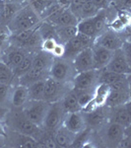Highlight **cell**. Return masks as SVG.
<instances>
[{"label":"cell","instance_id":"cell-1","mask_svg":"<svg viewBox=\"0 0 131 148\" xmlns=\"http://www.w3.org/2000/svg\"><path fill=\"white\" fill-rule=\"evenodd\" d=\"M5 126L8 130L33 136L38 141L42 140L44 135V131H46L42 127H40L29 121L23 114L22 110L19 111L15 109L14 111L8 112V114H6Z\"/></svg>","mask_w":131,"mask_h":148},{"label":"cell","instance_id":"cell-2","mask_svg":"<svg viewBox=\"0 0 131 148\" xmlns=\"http://www.w3.org/2000/svg\"><path fill=\"white\" fill-rule=\"evenodd\" d=\"M42 22V20L40 17V15L27 2L15 14V16L11 19L10 22L7 24V26L12 34H14V33H18L21 31L35 29L39 27Z\"/></svg>","mask_w":131,"mask_h":148},{"label":"cell","instance_id":"cell-3","mask_svg":"<svg viewBox=\"0 0 131 148\" xmlns=\"http://www.w3.org/2000/svg\"><path fill=\"white\" fill-rule=\"evenodd\" d=\"M76 70L72 60L66 58H54L50 68L48 70V76L61 83L71 84L73 78L76 75Z\"/></svg>","mask_w":131,"mask_h":148},{"label":"cell","instance_id":"cell-4","mask_svg":"<svg viewBox=\"0 0 131 148\" xmlns=\"http://www.w3.org/2000/svg\"><path fill=\"white\" fill-rule=\"evenodd\" d=\"M98 130L100 131L102 141L106 146L118 147L122 138L130 132V127H124L118 123L108 121Z\"/></svg>","mask_w":131,"mask_h":148},{"label":"cell","instance_id":"cell-5","mask_svg":"<svg viewBox=\"0 0 131 148\" xmlns=\"http://www.w3.org/2000/svg\"><path fill=\"white\" fill-rule=\"evenodd\" d=\"M49 104L50 103L44 100H29L22 108V112L29 121L35 125L42 127Z\"/></svg>","mask_w":131,"mask_h":148},{"label":"cell","instance_id":"cell-6","mask_svg":"<svg viewBox=\"0 0 131 148\" xmlns=\"http://www.w3.org/2000/svg\"><path fill=\"white\" fill-rule=\"evenodd\" d=\"M72 89V85L69 83H61L47 76L44 82V100L48 103L58 102L64 95Z\"/></svg>","mask_w":131,"mask_h":148},{"label":"cell","instance_id":"cell-7","mask_svg":"<svg viewBox=\"0 0 131 148\" xmlns=\"http://www.w3.org/2000/svg\"><path fill=\"white\" fill-rule=\"evenodd\" d=\"M99 75L100 70L97 69L76 73L71 82L72 89L75 91H94L99 83Z\"/></svg>","mask_w":131,"mask_h":148},{"label":"cell","instance_id":"cell-8","mask_svg":"<svg viewBox=\"0 0 131 148\" xmlns=\"http://www.w3.org/2000/svg\"><path fill=\"white\" fill-rule=\"evenodd\" d=\"M64 114H65V112L63 111L60 101L50 103L46 116H44L42 128L46 132H54L56 128H58L62 125Z\"/></svg>","mask_w":131,"mask_h":148},{"label":"cell","instance_id":"cell-9","mask_svg":"<svg viewBox=\"0 0 131 148\" xmlns=\"http://www.w3.org/2000/svg\"><path fill=\"white\" fill-rule=\"evenodd\" d=\"M94 42L95 39L78 32L74 38H72L66 44H64L65 52H64L63 58L72 60L78 52L83 51L84 49H87V47H91L94 45Z\"/></svg>","mask_w":131,"mask_h":148},{"label":"cell","instance_id":"cell-10","mask_svg":"<svg viewBox=\"0 0 131 148\" xmlns=\"http://www.w3.org/2000/svg\"><path fill=\"white\" fill-rule=\"evenodd\" d=\"M120 34L121 33L113 32L108 28L95 39L94 45H99V46L106 47L111 51L119 49L122 47L125 42V40L121 37Z\"/></svg>","mask_w":131,"mask_h":148},{"label":"cell","instance_id":"cell-11","mask_svg":"<svg viewBox=\"0 0 131 148\" xmlns=\"http://www.w3.org/2000/svg\"><path fill=\"white\" fill-rule=\"evenodd\" d=\"M83 116L88 130H99L108 121V107H98L92 112L83 113Z\"/></svg>","mask_w":131,"mask_h":148},{"label":"cell","instance_id":"cell-12","mask_svg":"<svg viewBox=\"0 0 131 148\" xmlns=\"http://www.w3.org/2000/svg\"><path fill=\"white\" fill-rule=\"evenodd\" d=\"M103 69L106 71H109V72L130 74V62L126 58L122 49H119L113 51L111 60Z\"/></svg>","mask_w":131,"mask_h":148},{"label":"cell","instance_id":"cell-13","mask_svg":"<svg viewBox=\"0 0 131 148\" xmlns=\"http://www.w3.org/2000/svg\"><path fill=\"white\" fill-rule=\"evenodd\" d=\"M27 52L28 51H25V49L8 45L6 47L2 49V52L0 53V59L3 62H5L14 71V69L22 62Z\"/></svg>","mask_w":131,"mask_h":148},{"label":"cell","instance_id":"cell-14","mask_svg":"<svg viewBox=\"0 0 131 148\" xmlns=\"http://www.w3.org/2000/svg\"><path fill=\"white\" fill-rule=\"evenodd\" d=\"M129 105L130 102L121 106L108 108V121L118 123L124 127H130L131 116Z\"/></svg>","mask_w":131,"mask_h":148},{"label":"cell","instance_id":"cell-15","mask_svg":"<svg viewBox=\"0 0 131 148\" xmlns=\"http://www.w3.org/2000/svg\"><path fill=\"white\" fill-rule=\"evenodd\" d=\"M62 125L65 126L68 130L72 131L75 134H79L87 128L84 116H83V113L81 111L73 112V113H66L64 114Z\"/></svg>","mask_w":131,"mask_h":148},{"label":"cell","instance_id":"cell-16","mask_svg":"<svg viewBox=\"0 0 131 148\" xmlns=\"http://www.w3.org/2000/svg\"><path fill=\"white\" fill-rule=\"evenodd\" d=\"M5 138H7L8 142L12 143V146L23 147V148L40 147V142L35 138L11 130H9V133L6 132Z\"/></svg>","mask_w":131,"mask_h":148},{"label":"cell","instance_id":"cell-17","mask_svg":"<svg viewBox=\"0 0 131 148\" xmlns=\"http://www.w3.org/2000/svg\"><path fill=\"white\" fill-rule=\"evenodd\" d=\"M73 65L76 72H83L94 69V62H93V53L91 47H87L83 51L78 52L72 59Z\"/></svg>","mask_w":131,"mask_h":148},{"label":"cell","instance_id":"cell-18","mask_svg":"<svg viewBox=\"0 0 131 148\" xmlns=\"http://www.w3.org/2000/svg\"><path fill=\"white\" fill-rule=\"evenodd\" d=\"M29 101L28 87L21 84L12 85L10 94V107L15 110H22Z\"/></svg>","mask_w":131,"mask_h":148},{"label":"cell","instance_id":"cell-19","mask_svg":"<svg viewBox=\"0 0 131 148\" xmlns=\"http://www.w3.org/2000/svg\"><path fill=\"white\" fill-rule=\"evenodd\" d=\"M93 53V62H94V69L101 70L106 67V65L111 60L113 51L103 47L99 45H93L91 47Z\"/></svg>","mask_w":131,"mask_h":148},{"label":"cell","instance_id":"cell-20","mask_svg":"<svg viewBox=\"0 0 131 148\" xmlns=\"http://www.w3.org/2000/svg\"><path fill=\"white\" fill-rule=\"evenodd\" d=\"M54 57L51 56V53L46 52L42 49L37 51H34L33 53V63L32 68L35 69L38 71L48 73V70L50 68L52 62H53Z\"/></svg>","mask_w":131,"mask_h":148},{"label":"cell","instance_id":"cell-21","mask_svg":"<svg viewBox=\"0 0 131 148\" xmlns=\"http://www.w3.org/2000/svg\"><path fill=\"white\" fill-rule=\"evenodd\" d=\"M77 134L68 130L65 126L61 125L53 132V139L56 147H70L73 146Z\"/></svg>","mask_w":131,"mask_h":148},{"label":"cell","instance_id":"cell-22","mask_svg":"<svg viewBox=\"0 0 131 148\" xmlns=\"http://www.w3.org/2000/svg\"><path fill=\"white\" fill-rule=\"evenodd\" d=\"M27 2H2L0 3V23L7 25L15 14Z\"/></svg>","mask_w":131,"mask_h":148},{"label":"cell","instance_id":"cell-23","mask_svg":"<svg viewBox=\"0 0 131 148\" xmlns=\"http://www.w3.org/2000/svg\"><path fill=\"white\" fill-rule=\"evenodd\" d=\"M130 102V91H119V90H111L106 97L104 106L108 108L121 106Z\"/></svg>","mask_w":131,"mask_h":148},{"label":"cell","instance_id":"cell-24","mask_svg":"<svg viewBox=\"0 0 131 148\" xmlns=\"http://www.w3.org/2000/svg\"><path fill=\"white\" fill-rule=\"evenodd\" d=\"M60 104L62 106L63 111L66 113H73V112H80L81 107L78 103L77 96L74 90L71 89L70 91H68L64 96L61 98Z\"/></svg>","mask_w":131,"mask_h":148},{"label":"cell","instance_id":"cell-25","mask_svg":"<svg viewBox=\"0 0 131 148\" xmlns=\"http://www.w3.org/2000/svg\"><path fill=\"white\" fill-rule=\"evenodd\" d=\"M47 76H48V73L42 72V71H38L34 68H31L28 72H26L22 76L17 78L15 84H21L28 87V86H30L31 84H33V83L37 82V81L40 79H46Z\"/></svg>","mask_w":131,"mask_h":148},{"label":"cell","instance_id":"cell-26","mask_svg":"<svg viewBox=\"0 0 131 148\" xmlns=\"http://www.w3.org/2000/svg\"><path fill=\"white\" fill-rule=\"evenodd\" d=\"M55 28L56 40L60 44H66L69 40L74 38L78 33L77 26H62Z\"/></svg>","mask_w":131,"mask_h":148},{"label":"cell","instance_id":"cell-27","mask_svg":"<svg viewBox=\"0 0 131 148\" xmlns=\"http://www.w3.org/2000/svg\"><path fill=\"white\" fill-rule=\"evenodd\" d=\"M79 19H78L72 11L68 7H64L62 12L58 18L56 19L55 23L53 24L54 27H62V26H77Z\"/></svg>","mask_w":131,"mask_h":148},{"label":"cell","instance_id":"cell-28","mask_svg":"<svg viewBox=\"0 0 131 148\" xmlns=\"http://www.w3.org/2000/svg\"><path fill=\"white\" fill-rule=\"evenodd\" d=\"M77 30L79 33H82V34L86 36H89V37L93 38V39H96L98 37V33L96 31V28H95L92 18L80 20L77 24Z\"/></svg>","mask_w":131,"mask_h":148},{"label":"cell","instance_id":"cell-29","mask_svg":"<svg viewBox=\"0 0 131 148\" xmlns=\"http://www.w3.org/2000/svg\"><path fill=\"white\" fill-rule=\"evenodd\" d=\"M46 79H40L28 86L29 100H44V90Z\"/></svg>","mask_w":131,"mask_h":148},{"label":"cell","instance_id":"cell-30","mask_svg":"<svg viewBox=\"0 0 131 148\" xmlns=\"http://www.w3.org/2000/svg\"><path fill=\"white\" fill-rule=\"evenodd\" d=\"M0 83L8 85H14L16 83L13 70L0 59Z\"/></svg>","mask_w":131,"mask_h":148},{"label":"cell","instance_id":"cell-31","mask_svg":"<svg viewBox=\"0 0 131 148\" xmlns=\"http://www.w3.org/2000/svg\"><path fill=\"white\" fill-rule=\"evenodd\" d=\"M33 51H28L27 54L24 57V59L22 60L19 65L14 69V75H15V79L17 80V78H19L20 76H22L23 74H25L26 72H28L31 68H32V63H33Z\"/></svg>","mask_w":131,"mask_h":148},{"label":"cell","instance_id":"cell-32","mask_svg":"<svg viewBox=\"0 0 131 148\" xmlns=\"http://www.w3.org/2000/svg\"><path fill=\"white\" fill-rule=\"evenodd\" d=\"M28 4L37 12L42 18V15L46 10L47 7H49L51 4L58 2L57 0H27Z\"/></svg>","mask_w":131,"mask_h":148},{"label":"cell","instance_id":"cell-33","mask_svg":"<svg viewBox=\"0 0 131 148\" xmlns=\"http://www.w3.org/2000/svg\"><path fill=\"white\" fill-rule=\"evenodd\" d=\"M12 85L0 83V108L5 109L10 107V94Z\"/></svg>","mask_w":131,"mask_h":148},{"label":"cell","instance_id":"cell-34","mask_svg":"<svg viewBox=\"0 0 131 148\" xmlns=\"http://www.w3.org/2000/svg\"><path fill=\"white\" fill-rule=\"evenodd\" d=\"M99 11V9L93 4L92 0H85L80 12V20L94 17Z\"/></svg>","mask_w":131,"mask_h":148},{"label":"cell","instance_id":"cell-35","mask_svg":"<svg viewBox=\"0 0 131 148\" xmlns=\"http://www.w3.org/2000/svg\"><path fill=\"white\" fill-rule=\"evenodd\" d=\"M73 90V89H72ZM77 96L78 103H79L81 109H83L88 103H90L94 99V91H75Z\"/></svg>","mask_w":131,"mask_h":148},{"label":"cell","instance_id":"cell-36","mask_svg":"<svg viewBox=\"0 0 131 148\" xmlns=\"http://www.w3.org/2000/svg\"><path fill=\"white\" fill-rule=\"evenodd\" d=\"M11 35L12 33L9 30L8 26L0 23V49H3L8 46Z\"/></svg>","mask_w":131,"mask_h":148},{"label":"cell","instance_id":"cell-37","mask_svg":"<svg viewBox=\"0 0 131 148\" xmlns=\"http://www.w3.org/2000/svg\"><path fill=\"white\" fill-rule=\"evenodd\" d=\"M57 40L53 38H47V39H44L40 45V49L48 53H51L52 49H54V47L56 46Z\"/></svg>","mask_w":131,"mask_h":148},{"label":"cell","instance_id":"cell-38","mask_svg":"<svg viewBox=\"0 0 131 148\" xmlns=\"http://www.w3.org/2000/svg\"><path fill=\"white\" fill-rule=\"evenodd\" d=\"M116 18L119 19L121 23L125 27H129L130 25V13L129 10H123V9H116Z\"/></svg>","mask_w":131,"mask_h":148},{"label":"cell","instance_id":"cell-39","mask_svg":"<svg viewBox=\"0 0 131 148\" xmlns=\"http://www.w3.org/2000/svg\"><path fill=\"white\" fill-rule=\"evenodd\" d=\"M85 0H71L70 4H69L68 8L72 11V13L79 19L80 21V12L81 9H82V6L84 4Z\"/></svg>","mask_w":131,"mask_h":148},{"label":"cell","instance_id":"cell-40","mask_svg":"<svg viewBox=\"0 0 131 148\" xmlns=\"http://www.w3.org/2000/svg\"><path fill=\"white\" fill-rule=\"evenodd\" d=\"M64 52H65V47H64V45L60 44V42H57L56 46L54 47V49H52L51 56L54 58H61L64 56Z\"/></svg>","mask_w":131,"mask_h":148},{"label":"cell","instance_id":"cell-41","mask_svg":"<svg viewBox=\"0 0 131 148\" xmlns=\"http://www.w3.org/2000/svg\"><path fill=\"white\" fill-rule=\"evenodd\" d=\"M113 4H114L116 9L129 10L131 6V0H113Z\"/></svg>","mask_w":131,"mask_h":148},{"label":"cell","instance_id":"cell-42","mask_svg":"<svg viewBox=\"0 0 131 148\" xmlns=\"http://www.w3.org/2000/svg\"><path fill=\"white\" fill-rule=\"evenodd\" d=\"M92 2L99 10L108 9L113 4V0H92Z\"/></svg>","mask_w":131,"mask_h":148},{"label":"cell","instance_id":"cell-43","mask_svg":"<svg viewBox=\"0 0 131 148\" xmlns=\"http://www.w3.org/2000/svg\"><path fill=\"white\" fill-rule=\"evenodd\" d=\"M57 1H58L61 5H63L65 7H68L69 4H70V2H71V0H57Z\"/></svg>","mask_w":131,"mask_h":148}]
</instances>
